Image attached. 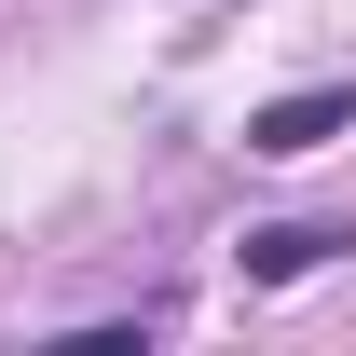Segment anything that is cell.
<instances>
[{
    "label": "cell",
    "mask_w": 356,
    "mask_h": 356,
    "mask_svg": "<svg viewBox=\"0 0 356 356\" xmlns=\"http://www.w3.org/2000/svg\"><path fill=\"white\" fill-rule=\"evenodd\" d=\"M329 137H356V83H302V96H274V110H247V151H274V165H302Z\"/></svg>",
    "instance_id": "obj_1"
},
{
    "label": "cell",
    "mask_w": 356,
    "mask_h": 356,
    "mask_svg": "<svg viewBox=\"0 0 356 356\" xmlns=\"http://www.w3.org/2000/svg\"><path fill=\"white\" fill-rule=\"evenodd\" d=\"M329 247H356V233H343V220H261L247 247H233V261H247V288H302Z\"/></svg>",
    "instance_id": "obj_2"
}]
</instances>
